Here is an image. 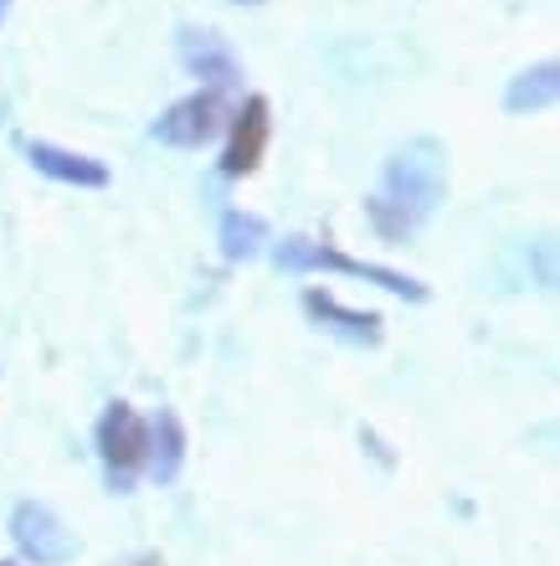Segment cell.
I'll return each instance as SVG.
<instances>
[{"label":"cell","instance_id":"obj_14","mask_svg":"<svg viewBox=\"0 0 560 566\" xmlns=\"http://www.w3.org/2000/svg\"><path fill=\"white\" fill-rule=\"evenodd\" d=\"M236 6H257V0H236Z\"/></svg>","mask_w":560,"mask_h":566},{"label":"cell","instance_id":"obj_8","mask_svg":"<svg viewBox=\"0 0 560 566\" xmlns=\"http://www.w3.org/2000/svg\"><path fill=\"white\" fill-rule=\"evenodd\" d=\"M27 160L36 165L42 176L62 180V186H88V191H98V186H108V165H104V160H88V155H73V149L46 145V139H31V145H27Z\"/></svg>","mask_w":560,"mask_h":566},{"label":"cell","instance_id":"obj_12","mask_svg":"<svg viewBox=\"0 0 560 566\" xmlns=\"http://www.w3.org/2000/svg\"><path fill=\"white\" fill-rule=\"evenodd\" d=\"M267 242V227L263 217H247V211H226L222 217V253L232 258V263H242V258H257Z\"/></svg>","mask_w":560,"mask_h":566},{"label":"cell","instance_id":"obj_3","mask_svg":"<svg viewBox=\"0 0 560 566\" xmlns=\"http://www.w3.org/2000/svg\"><path fill=\"white\" fill-rule=\"evenodd\" d=\"M145 443H149V428L134 407L114 402L98 418V453H104V469L114 490H129L134 484V469L145 463Z\"/></svg>","mask_w":560,"mask_h":566},{"label":"cell","instance_id":"obj_13","mask_svg":"<svg viewBox=\"0 0 560 566\" xmlns=\"http://www.w3.org/2000/svg\"><path fill=\"white\" fill-rule=\"evenodd\" d=\"M6 11H11V0H0V21H6Z\"/></svg>","mask_w":560,"mask_h":566},{"label":"cell","instance_id":"obj_7","mask_svg":"<svg viewBox=\"0 0 560 566\" xmlns=\"http://www.w3.org/2000/svg\"><path fill=\"white\" fill-rule=\"evenodd\" d=\"M263 149H267V98H247L232 124V139H226L222 170L226 176H252L257 160H263Z\"/></svg>","mask_w":560,"mask_h":566},{"label":"cell","instance_id":"obj_9","mask_svg":"<svg viewBox=\"0 0 560 566\" xmlns=\"http://www.w3.org/2000/svg\"><path fill=\"white\" fill-rule=\"evenodd\" d=\"M145 428H149V443H145L149 474L160 479V484H170L180 474V463H186V428H180V418L170 407H160L155 422H145Z\"/></svg>","mask_w":560,"mask_h":566},{"label":"cell","instance_id":"obj_10","mask_svg":"<svg viewBox=\"0 0 560 566\" xmlns=\"http://www.w3.org/2000/svg\"><path fill=\"white\" fill-rule=\"evenodd\" d=\"M304 310H309L319 325H329L335 335H345V340H355V345H376V340H381V314L345 310L335 294H319V289H309V294H304Z\"/></svg>","mask_w":560,"mask_h":566},{"label":"cell","instance_id":"obj_1","mask_svg":"<svg viewBox=\"0 0 560 566\" xmlns=\"http://www.w3.org/2000/svg\"><path fill=\"white\" fill-rule=\"evenodd\" d=\"M447 191V170H443V149L437 139H416L385 165L381 191L370 196V222L381 227V238L401 242L412 238L416 227L427 222L437 201Z\"/></svg>","mask_w":560,"mask_h":566},{"label":"cell","instance_id":"obj_4","mask_svg":"<svg viewBox=\"0 0 560 566\" xmlns=\"http://www.w3.org/2000/svg\"><path fill=\"white\" fill-rule=\"evenodd\" d=\"M11 541L21 546V556L36 566H62L77 556V541L73 531H62V521L52 515L46 505H36V500H27V505L11 510Z\"/></svg>","mask_w":560,"mask_h":566},{"label":"cell","instance_id":"obj_11","mask_svg":"<svg viewBox=\"0 0 560 566\" xmlns=\"http://www.w3.org/2000/svg\"><path fill=\"white\" fill-rule=\"evenodd\" d=\"M556 88H560L556 62H540V67H530V73H519L515 83H509L504 108H509V114H535V108H550V104H556Z\"/></svg>","mask_w":560,"mask_h":566},{"label":"cell","instance_id":"obj_6","mask_svg":"<svg viewBox=\"0 0 560 566\" xmlns=\"http://www.w3.org/2000/svg\"><path fill=\"white\" fill-rule=\"evenodd\" d=\"M180 62H186L196 77H207L211 88H236V77H242L232 46H226L216 31H191V27L180 31Z\"/></svg>","mask_w":560,"mask_h":566},{"label":"cell","instance_id":"obj_15","mask_svg":"<svg viewBox=\"0 0 560 566\" xmlns=\"http://www.w3.org/2000/svg\"><path fill=\"white\" fill-rule=\"evenodd\" d=\"M0 566H15V562H0Z\"/></svg>","mask_w":560,"mask_h":566},{"label":"cell","instance_id":"obj_5","mask_svg":"<svg viewBox=\"0 0 560 566\" xmlns=\"http://www.w3.org/2000/svg\"><path fill=\"white\" fill-rule=\"evenodd\" d=\"M222 129V104H216V93H196V98H180L176 108H165L160 119H155V139L176 149H201L207 139H216Z\"/></svg>","mask_w":560,"mask_h":566},{"label":"cell","instance_id":"obj_2","mask_svg":"<svg viewBox=\"0 0 560 566\" xmlns=\"http://www.w3.org/2000/svg\"><path fill=\"white\" fill-rule=\"evenodd\" d=\"M278 269H294V273H304V269H335V273H350V279H366V283H381L385 294H401V298H412V304H422L427 298V289L416 279H406V273H391V269H381V263H360V258H345V253H335V248H319V242H304V238H294V242H283L278 248Z\"/></svg>","mask_w":560,"mask_h":566}]
</instances>
